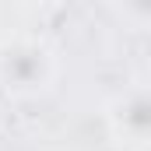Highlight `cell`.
Returning <instances> with one entry per match:
<instances>
[]
</instances>
